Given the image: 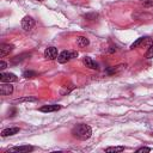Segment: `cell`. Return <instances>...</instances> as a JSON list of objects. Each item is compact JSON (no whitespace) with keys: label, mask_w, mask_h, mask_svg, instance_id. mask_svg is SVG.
<instances>
[{"label":"cell","mask_w":153,"mask_h":153,"mask_svg":"<svg viewBox=\"0 0 153 153\" xmlns=\"http://www.w3.org/2000/svg\"><path fill=\"white\" fill-rule=\"evenodd\" d=\"M72 135L76 139H79V140H87L92 135V129L88 124L80 123V124H76V126L73 127Z\"/></svg>","instance_id":"cell-1"},{"label":"cell","mask_w":153,"mask_h":153,"mask_svg":"<svg viewBox=\"0 0 153 153\" xmlns=\"http://www.w3.org/2000/svg\"><path fill=\"white\" fill-rule=\"evenodd\" d=\"M76 56H78V53H76V51L63 50L62 53L59 54V56H57V61H59L60 63H66V62L71 61L72 59H74V57H76Z\"/></svg>","instance_id":"cell-2"},{"label":"cell","mask_w":153,"mask_h":153,"mask_svg":"<svg viewBox=\"0 0 153 153\" xmlns=\"http://www.w3.org/2000/svg\"><path fill=\"white\" fill-rule=\"evenodd\" d=\"M33 26H35V20L31 17L26 16L22 19V27H23L24 31H30Z\"/></svg>","instance_id":"cell-3"},{"label":"cell","mask_w":153,"mask_h":153,"mask_svg":"<svg viewBox=\"0 0 153 153\" xmlns=\"http://www.w3.org/2000/svg\"><path fill=\"white\" fill-rule=\"evenodd\" d=\"M59 54H57V49L55 47H49L44 50V57L47 60H55L57 59Z\"/></svg>","instance_id":"cell-4"},{"label":"cell","mask_w":153,"mask_h":153,"mask_svg":"<svg viewBox=\"0 0 153 153\" xmlns=\"http://www.w3.org/2000/svg\"><path fill=\"white\" fill-rule=\"evenodd\" d=\"M17 79L18 78L13 73H5V72H2L0 74V81L1 82H14V81H17Z\"/></svg>","instance_id":"cell-5"},{"label":"cell","mask_w":153,"mask_h":153,"mask_svg":"<svg viewBox=\"0 0 153 153\" xmlns=\"http://www.w3.org/2000/svg\"><path fill=\"white\" fill-rule=\"evenodd\" d=\"M13 92V86L11 85V82H1L0 85V93L2 96H8Z\"/></svg>","instance_id":"cell-6"},{"label":"cell","mask_w":153,"mask_h":153,"mask_svg":"<svg viewBox=\"0 0 153 153\" xmlns=\"http://www.w3.org/2000/svg\"><path fill=\"white\" fill-rule=\"evenodd\" d=\"M13 45L12 44H6V43H2L1 45H0V56L1 57H5V56H7L12 50H13Z\"/></svg>","instance_id":"cell-7"},{"label":"cell","mask_w":153,"mask_h":153,"mask_svg":"<svg viewBox=\"0 0 153 153\" xmlns=\"http://www.w3.org/2000/svg\"><path fill=\"white\" fill-rule=\"evenodd\" d=\"M61 109V105H57V104H50V105H43L39 108V111L42 112H54V111H57Z\"/></svg>","instance_id":"cell-8"},{"label":"cell","mask_w":153,"mask_h":153,"mask_svg":"<svg viewBox=\"0 0 153 153\" xmlns=\"http://www.w3.org/2000/svg\"><path fill=\"white\" fill-rule=\"evenodd\" d=\"M82 63H84L87 68H90V69H97V68H98V65H97L90 56L82 57Z\"/></svg>","instance_id":"cell-9"},{"label":"cell","mask_w":153,"mask_h":153,"mask_svg":"<svg viewBox=\"0 0 153 153\" xmlns=\"http://www.w3.org/2000/svg\"><path fill=\"white\" fill-rule=\"evenodd\" d=\"M33 151V147L32 146H16V147H12L8 149V152H31Z\"/></svg>","instance_id":"cell-10"},{"label":"cell","mask_w":153,"mask_h":153,"mask_svg":"<svg viewBox=\"0 0 153 153\" xmlns=\"http://www.w3.org/2000/svg\"><path fill=\"white\" fill-rule=\"evenodd\" d=\"M19 128L18 127H14V128H6L1 131V136L2 137H6V136H11V135H14L17 133H19Z\"/></svg>","instance_id":"cell-11"},{"label":"cell","mask_w":153,"mask_h":153,"mask_svg":"<svg viewBox=\"0 0 153 153\" xmlns=\"http://www.w3.org/2000/svg\"><path fill=\"white\" fill-rule=\"evenodd\" d=\"M76 43H78L79 47H86V45H88L90 41H88V38H86V37H84V36H79V37L76 38Z\"/></svg>","instance_id":"cell-12"},{"label":"cell","mask_w":153,"mask_h":153,"mask_svg":"<svg viewBox=\"0 0 153 153\" xmlns=\"http://www.w3.org/2000/svg\"><path fill=\"white\" fill-rule=\"evenodd\" d=\"M146 39H147V37H140V38H137V39H136V41L130 45V49H135V48H137V47H139L142 42H145Z\"/></svg>","instance_id":"cell-13"},{"label":"cell","mask_w":153,"mask_h":153,"mask_svg":"<svg viewBox=\"0 0 153 153\" xmlns=\"http://www.w3.org/2000/svg\"><path fill=\"white\" fill-rule=\"evenodd\" d=\"M122 151H124V147H123V146L108 147V148H105V152H108V153H111V152H122Z\"/></svg>","instance_id":"cell-14"},{"label":"cell","mask_w":153,"mask_h":153,"mask_svg":"<svg viewBox=\"0 0 153 153\" xmlns=\"http://www.w3.org/2000/svg\"><path fill=\"white\" fill-rule=\"evenodd\" d=\"M23 76L26 78V79H32V78L37 76V73L33 72V71H25V72L23 73Z\"/></svg>","instance_id":"cell-15"},{"label":"cell","mask_w":153,"mask_h":153,"mask_svg":"<svg viewBox=\"0 0 153 153\" xmlns=\"http://www.w3.org/2000/svg\"><path fill=\"white\" fill-rule=\"evenodd\" d=\"M37 98H33V97H24V98H18L16 102L18 103H23V102H36Z\"/></svg>","instance_id":"cell-16"},{"label":"cell","mask_w":153,"mask_h":153,"mask_svg":"<svg viewBox=\"0 0 153 153\" xmlns=\"http://www.w3.org/2000/svg\"><path fill=\"white\" fill-rule=\"evenodd\" d=\"M25 56H30V54H22V55H18V56H16V57L12 60V62H14V63H17V62H20L22 60L26 59Z\"/></svg>","instance_id":"cell-17"},{"label":"cell","mask_w":153,"mask_h":153,"mask_svg":"<svg viewBox=\"0 0 153 153\" xmlns=\"http://www.w3.org/2000/svg\"><path fill=\"white\" fill-rule=\"evenodd\" d=\"M122 67H123V66H116V67L109 68V69L106 71V73H108V74H114V73H117V72H120V71L122 69Z\"/></svg>","instance_id":"cell-18"},{"label":"cell","mask_w":153,"mask_h":153,"mask_svg":"<svg viewBox=\"0 0 153 153\" xmlns=\"http://www.w3.org/2000/svg\"><path fill=\"white\" fill-rule=\"evenodd\" d=\"M146 57L147 59H152L153 57V43L149 45V48H148V50L146 53Z\"/></svg>","instance_id":"cell-19"},{"label":"cell","mask_w":153,"mask_h":153,"mask_svg":"<svg viewBox=\"0 0 153 153\" xmlns=\"http://www.w3.org/2000/svg\"><path fill=\"white\" fill-rule=\"evenodd\" d=\"M142 152H151L149 147H140L136 149V153H142Z\"/></svg>","instance_id":"cell-20"},{"label":"cell","mask_w":153,"mask_h":153,"mask_svg":"<svg viewBox=\"0 0 153 153\" xmlns=\"http://www.w3.org/2000/svg\"><path fill=\"white\" fill-rule=\"evenodd\" d=\"M6 66H7V63H6L5 61H2V60H1V62H0V68H1V69H5V68H6Z\"/></svg>","instance_id":"cell-21"},{"label":"cell","mask_w":153,"mask_h":153,"mask_svg":"<svg viewBox=\"0 0 153 153\" xmlns=\"http://www.w3.org/2000/svg\"><path fill=\"white\" fill-rule=\"evenodd\" d=\"M143 5H145V6H151V5H153V0H149V1H145V2H143Z\"/></svg>","instance_id":"cell-22"},{"label":"cell","mask_w":153,"mask_h":153,"mask_svg":"<svg viewBox=\"0 0 153 153\" xmlns=\"http://www.w3.org/2000/svg\"><path fill=\"white\" fill-rule=\"evenodd\" d=\"M38 1H41V0H38Z\"/></svg>","instance_id":"cell-23"},{"label":"cell","mask_w":153,"mask_h":153,"mask_svg":"<svg viewBox=\"0 0 153 153\" xmlns=\"http://www.w3.org/2000/svg\"><path fill=\"white\" fill-rule=\"evenodd\" d=\"M152 135H153V134H152Z\"/></svg>","instance_id":"cell-24"}]
</instances>
